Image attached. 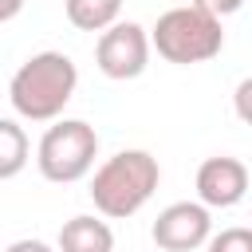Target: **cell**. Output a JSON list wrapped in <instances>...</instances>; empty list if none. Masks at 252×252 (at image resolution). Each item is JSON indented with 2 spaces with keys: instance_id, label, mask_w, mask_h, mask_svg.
<instances>
[{
  "instance_id": "30bf717a",
  "label": "cell",
  "mask_w": 252,
  "mask_h": 252,
  "mask_svg": "<svg viewBox=\"0 0 252 252\" xmlns=\"http://www.w3.org/2000/svg\"><path fill=\"white\" fill-rule=\"evenodd\" d=\"M28 154H32V146H28L24 126H20L16 118H4V122H0V177L12 181V177L28 165Z\"/></svg>"
},
{
  "instance_id": "9a60e30c",
  "label": "cell",
  "mask_w": 252,
  "mask_h": 252,
  "mask_svg": "<svg viewBox=\"0 0 252 252\" xmlns=\"http://www.w3.org/2000/svg\"><path fill=\"white\" fill-rule=\"evenodd\" d=\"M20 8H24V0H0V20L8 24V20H16L20 16Z\"/></svg>"
},
{
  "instance_id": "8fae6325",
  "label": "cell",
  "mask_w": 252,
  "mask_h": 252,
  "mask_svg": "<svg viewBox=\"0 0 252 252\" xmlns=\"http://www.w3.org/2000/svg\"><path fill=\"white\" fill-rule=\"evenodd\" d=\"M205 252H252V228H220L209 236Z\"/></svg>"
},
{
  "instance_id": "8992f818",
  "label": "cell",
  "mask_w": 252,
  "mask_h": 252,
  "mask_svg": "<svg viewBox=\"0 0 252 252\" xmlns=\"http://www.w3.org/2000/svg\"><path fill=\"white\" fill-rule=\"evenodd\" d=\"M150 236L161 252H197L213 236V217L205 201H173L150 224Z\"/></svg>"
},
{
  "instance_id": "7c38bea8",
  "label": "cell",
  "mask_w": 252,
  "mask_h": 252,
  "mask_svg": "<svg viewBox=\"0 0 252 252\" xmlns=\"http://www.w3.org/2000/svg\"><path fill=\"white\" fill-rule=\"evenodd\" d=\"M232 110H236V118H240V122H248V126H252V75L236 83V91H232Z\"/></svg>"
},
{
  "instance_id": "ba28073f",
  "label": "cell",
  "mask_w": 252,
  "mask_h": 252,
  "mask_svg": "<svg viewBox=\"0 0 252 252\" xmlns=\"http://www.w3.org/2000/svg\"><path fill=\"white\" fill-rule=\"evenodd\" d=\"M55 248H59V252H114V232H110L106 220L83 213V217L63 220Z\"/></svg>"
},
{
  "instance_id": "9c48e42d",
  "label": "cell",
  "mask_w": 252,
  "mask_h": 252,
  "mask_svg": "<svg viewBox=\"0 0 252 252\" xmlns=\"http://www.w3.org/2000/svg\"><path fill=\"white\" fill-rule=\"evenodd\" d=\"M63 8H67V20H71V28H79V32H106V28H114L118 24V16H122V0H63Z\"/></svg>"
},
{
  "instance_id": "52a82bcc",
  "label": "cell",
  "mask_w": 252,
  "mask_h": 252,
  "mask_svg": "<svg viewBox=\"0 0 252 252\" xmlns=\"http://www.w3.org/2000/svg\"><path fill=\"white\" fill-rule=\"evenodd\" d=\"M248 193V165L240 158H205L197 169V201H205L209 209H232L240 205Z\"/></svg>"
},
{
  "instance_id": "5b68a950",
  "label": "cell",
  "mask_w": 252,
  "mask_h": 252,
  "mask_svg": "<svg viewBox=\"0 0 252 252\" xmlns=\"http://www.w3.org/2000/svg\"><path fill=\"white\" fill-rule=\"evenodd\" d=\"M150 51H154V39L142 24L134 20H118L114 28H106L94 43V63L106 79L114 83H126V79H138L146 67H150Z\"/></svg>"
},
{
  "instance_id": "4fadbf2b",
  "label": "cell",
  "mask_w": 252,
  "mask_h": 252,
  "mask_svg": "<svg viewBox=\"0 0 252 252\" xmlns=\"http://www.w3.org/2000/svg\"><path fill=\"white\" fill-rule=\"evenodd\" d=\"M189 4H197V8H205V12H213V16H220V20L244 8V0H189Z\"/></svg>"
},
{
  "instance_id": "277c9868",
  "label": "cell",
  "mask_w": 252,
  "mask_h": 252,
  "mask_svg": "<svg viewBox=\"0 0 252 252\" xmlns=\"http://www.w3.org/2000/svg\"><path fill=\"white\" fill-rule=\"evenodd\" d=\"M94 158H98V134L83 118H55V126L43 130L39 150H35L39 173L55 185L83 181L94 169Z\"/></svg>"
},
{
  "instance_id": "3957f363",
  "label": "cell",
  "mask_w": 252,
  "mask_h": 252,
  "mask_svg": "<svg viewBox=\"0 0 252 252\" xmlns=\"http://www.w3.org/2000/svg\"><path fill=\"white\" fill-rule=\"evenodd\" d=\"M154 51L165 63L189 67V63H209L213 55H220L224 47V28L220 16L197 8V4H181L158 16V24L150 28Z\"/></svg>"
},
{
  "instance_id": "7a4b0ae2",
  "label": "cell",
  "mask_w": 252,
  "mask_h": 252,
  "mask_svg": "<svg viewBox=\"0 0 252 252\" xmlns=\"http://www.w3.org/2000/svg\"><path fill=\"white\" fill-rule=\"evenodd\" d=\"M161 181V165L154 154L146 150H118L114 158H106L94 177H91V201L102 217L110 220H126L134 217L158 189Z\"/></svg>"
},
{
  "instance_id": "5bb4252c",
  "label": "cell",
  "mask_w": 252,
  "mask_h": 252,
  "mask_svg": "<svg viewBox=\"0 0 252 252\" xmlns=\"http://www.w3.org/2000/svg\"><path fill=\"white\" fill-rule=\"evenodd\" d=\"M4 252H55L47 240H32V236H24V240H12Z\"/></svg>"
},
{
  "instance_id": "6da1fadb",
  "label": "cell",
  "mask_w": 252,
  "mask_h": 252,
  "mask_svg": "<svg viewBox=\"0 0 252 252\" xmlns=\"http://www.w3.org/2000/svg\"><path fill=\"white\" fill-rule=\"evenodd\" d=\"M79 67L63 51H35L24 59L8 83V102L28 122H55L63 106L75 98Z\"/></svg>"
}]
</instances>
